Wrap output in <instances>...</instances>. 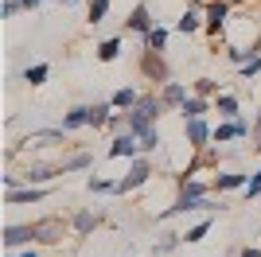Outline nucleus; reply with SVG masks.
<instances>
[{
  "mask_svg": "<svg viewBox=\"0 0 261 257\" xmlns=\"http://www.w3.org/2000/svg\"><path fill=\"white\" fill-rule=\"evenodd\" d=\"M246 137H250V121H242V117L222 121V125L215 128V144H226V140H246Z\"/></svg>",
  "mask_w": 261,
  "mask_h": 257,
  "instance_id": "obj_11",
  "label": "nucleus"
},
{
  "mask_svg": "<svg viewBox=\"0 0 261 257\" xmlns=\"http://www.w3.org/2000/svg\"><path fill=\"white\" fill-rule=\"evenodd\" d=\"M94 51H98V59H101V63H113V59L121 55V35H109V39H101L98 47H94Z\"/></svg>",
  "mask_w": 261,
  "mask_h": 257,
  "instance_id": "obj_26",
  "label": "nucleus"
},
{
  "mask_svg": "<svg viewBox=\"0 0 261 257\" xmlns=\"http://www.w3.org/2000/svg\"><path fill=\"white\" fill-rule=\"evenodd\" d=\"M109 16V0H90V12H86V20L94 23V28H98L101 20H106Z\"/></svg>",
  "mask_w": 261,
  "mask_h": 257,
  "instance_id": "obj_31",
  "label": "nucleus"
},
{
  "mask_svg": "<svg viewBox=\"0 0 261 257\" xmlns=\"http://www.w3.org/2000/svg\"><path fill=\"white\" fill-rule=\"evenodd\" d=\"M133 109H141L144 117H152V121H156V117H160V113H164L168 106H164V97H160V94H141V101H137Z\"/></svg>",
  "mask_w": 261,
  "mask_h": 257,
  "instance_id": "obj_19",
  "label": "nucleus"
},
{
  "mask_svg": "<svg viewBox=\"0 0 261 257\" xmlns=\"http://www.w3.org/2000/svg\"><path fill=\"white\" fill-rule=\"evenodd\" d=\"M195 94L199 97H215L218 94V82H215V78H199V82H195Z\"/></svg>",
  "mask_w": 261,
  "mask_h": 257,
  "instance_id": "obj_35",
  "label": "nucleus"
},
{
  "mask_svg": "<svg viewBox=\"0 0 261 257\" xmlns=\"http://www.w3.org/2000/svg\"><path fill=\"white\" fill-rule=\"evenodd\" d=\"M207 234H211V218H203V222H195V226L184 234V242H203Z\"/></svg>",
  "mask_w": 261,
  "mask_h": 257,
  "instance_id": "obj_32",
  "label": "nucleus"
},
{
  "mask_svg": "<svg viewBox=\"0 0 261 257\" xmlns=\"http://www.w3.org/2000/svg\"><path fill=\"white\" fill-rule=\"evenodd\" d=\"M246 183H250V175H242V171H218L215 175V191H246Z\"/></svg>",
  "mask_w": 261,
  "mask_h": 257,
  "instance_id": "obj_15",
  "label": "nucleus"
},
{
  "mask_svg": "<svg viewBox=\"0 0 261 257\" xmlns=\"http://www.w3.org/2000/svg\"><path fill=\"white\" fill-rule=\"evenodd\" d=\"M199 28H207V16H203L199 8H187L184 16L175 20V32H179V35H195Z\"/></svg>",
  "mask_w": 261,
  "mask_h": 257,
  "instance_id": "obj_16",
  "label": "nucleus"
},
{
  "mask_svg": "<svg viewBox=\"0 0 261 257\" xmlns=\"http://www.w3.org/2000/svg\"><path fill=\"white\" fill-rule=\"evenodd\" d=\"M16 257H39V253H35V249H23V253H16Z\"/></svg>",
  "mask_w": 261,
  "mask_h": 257,
  "instance_id": "obj_41",
  "label": "nucleus"
},
{
  "mask_svg": "<svg viewBox=\"0 0 261 257\" xmlns=\"http://www.w3.org/2000/svg\"><path fill=\"white\" fill-rule=\"evenodd\" d=\"M66 140V128L59 125V128H39V133H28V137L20 140V148H51V144H63Z\"/></svg>",
  "mask_w": 261,
  "mask_h": 257,
  "instance_id": "obj_8",
  "label": "nucleus"
},
{
  "mask_svg": "<svg viewBox=\"0 0 261 257\" xmlns=\"http://www.w3.org/2000/svg\"><path fill=\"white\" fill-rule=\"evenodd\" d=\"M148 175H152V160H148V156H133L129 175H121V179H117V191H113V195H129V191H137L141 183H148Z\"/></svg>",
  "mask_w": 261,
  "mask_h": 257,
  "instance_id": "obj_1",
  "label": "nucleus"
},
{
  "mask_svg": "<svg viewBox=\"0 0 261 257\" xmlns=\"http://www.w3.org/2000/svg\"><path fill=\"white\" fill-rule=\"evenodd\" d=\"M20 4H23V8H28V12H35V8H39V4H43V0H20Z\"/></svg>",
  "mask_w": 261,
  "mask_h": 257,
  "instance_id": "obj_40",
  "label": "nucleus"
},
{
  "mask_svg": "<svg viewBox=\"0 0 261 257\" xmlns=\"http://www.w3.org/2000/svg\"><path fill=\"white\" fill-rule=\"evenodd\" d=\"M125 117H129V133H137V137H144V133H152V128H156V121L144 117L141 109H129Z\"/></svg>",
  "mask_w": 261,
  "mask_h": 257,
  "instance_id": "obj_24",
  "label": "nucleus"
},
{
  "mask_svg": "<svg viewBox=\"0 0 261 257\" xmlns=\"http://www.w3.org/2000/svg\"><path fill=\"white\" fill-rule=\"evenodd\" d=\"M94 168V152H74L70 160H63V175H70V171H86Z\"/></svg>",
  "mask_w": 261,
  "mask_h": 257,
  "instance_id": "obj_28",
  "label": "nucleus"
},
{
  "mask_svg": "<svg viewBox=\"0 0 261 257\" xmlns=\"http://www.w3.org/2000/svg\"><path fill=\"white\" fill-rule=\"evenodd\" d=\"M113 117V101H94L90 106V128H106Z\"/></svg>",
  "mask_w": 261,
  "mask_h": 257,
  "instance_id": "obj_21",
  "label": "nucleus"
},
{
  "mask_svg": "<svg viewBox=\"0 0 261 257\" xmlns=\"http://www.w3.org/2000/svg\"><path fill=\"white\" fill-rule=\"evenodd\" d=\"M184 140L199 152V148H207L211 140H215V128L207 125V117H187L184 121Z\"/></svg>",
  "mask_w": 261,
  "mask_h": 257,
  "instance_id": "obj_3",
  "label": "nucleus"
},
{
  "mask_svg": "<svg viewBox=\"0 0 261 257\" xmlns=\"http://www.w3.org/2000/svg\"><path fill=\"white\" fill-rule=\"evenodd\" d=\"M246 199H261V171H253V179L246 183Z\"/></svg>",
  "mask_w": 261,
  "mask_h": 257,
  "instance_id": "obj_37",
  "label": "nucleus"
},
{
  "mask_svg": "<svg viewBox=\"0 0 261 257\" xmlns=\"http://www.w3.org/2000/svg\"><path fill=\"white\" fill-rule=\"evenodd\" d=\"M215 113H218V121H234L238 117V97L234 94H218L215 97Z\"/></svg>",
  "mask_w": 261,
  "mask_h": 257,
  "instance_id": "obj_20",
  "label": "nucleus"
},
{
  "mask_svg": "<svg viewBox=\"0 0 261 257\" xmlns=\"http://www.w3.org/2000/svg\"><path fill=\"white\" fill-rule=\"evenodd\" d=\"M179 242H184V234H164L160 242L152 246V257H168V253H172L175 246H179Z\"/></svg>",
  "mask_w": 261,
  "mask_h": 257,
  "instance_id": "obj_30",
  "label": "nucleus"
},
{
  "mask_svg": "<svg viewBox=\"0 0 261 257\" xmlns=\"http://www.w3.org/2000/svg\"><path fill=\"white\" fill-rule=\"evenodd\" d=\"M98 222H101V218H98L94 211H78L74 218H70V230H74V234H90Z\"/></svg>",
  "mask_w": 261,
  "mask_h": 257,
  "instance_id": "obj_25",
  "label": "nucleus"
},
{
  "mask_svg": "<svg viewBox=\"0 0 261 257\" xmlns=\"http://www.w3.org/2000/svg\"><path fill=\"white\" fill-rule=\"evenodd\" d=\"M238 74H242V78H246V82H250V78H253V74H261V51H257V55H253L250 63H242V66H238Z\"/></svg>",
  "mask_w": 261,
  "mask_h": 257,
  "instance_id": "obj_34",
  "label": "nucleus"
},
{
  "mask_svg": "<svg viewBox=\"0 0 261 257\" xmlns=\"http://www.w3.org/2000/svg\"><path fill=\"white\" fill-rule=\"evenodd\" d=\"M160 144H164L160 128H152V133H144V137H141V152H144V156H148V152H156Z\"/></svg>",
  "mask_w": 261,
  "mask_h": 257,
  "instance_id": "obj_33",
  "label": "nucleus"
},
{
  "mask_svg": "<svg viewBox=\"0 0 261 257\" xmlns=\"http://www.w3.org/2000/svg\"><path fill=\"white\" fill-rule=\"evenodd\" d=\"M203 16H207V35L218 39V32H226V23H230V4L226 0H211L203 8Z\"/></svg>",
  "mask_w": 261,
  "mask_h": 257,
  "instance_id": "obj_7",
  "label": "nucleus"
},
{
  "mask_svg": "<svg viewBox=\"0 0 261 257\" xmlns=\"http://www.w3.org/2000/svg\"><path fill=\"white\" fill-rule=\"evenodd\" d=\"M35 242V226L23 222V226H4V246L8 249H20V246H32Z\"/></svg>",
  "mask_w": 261,
  "mask_h": 257,
  "instance_id": "obj_12",
  "label": "nucleus"
},
{
  "mask_svg": "<svg viewBox=\"0 0 261 257\" xmlns=\"http://www.w3.org/2000/svg\"><path fill=\"white\" fill-rule=\"evenodd\" d=\"M90 125V106H74V109H66L63 113V128L66 133H74V128Z\"/></svg>",
  "mask_w": 261,
  "mask_h": 257,
  "instance_id": "obj_18",
  "label": "nucleus"
},
{
  "mask_svg": "<svg viewBox=\"0 0 261 257\" xmlns=\"http://www.w3.org/2000/svg\"><path fill=\"white\" fill-rule=\"evenodd\" d=\"M47 199V187H35V183H28V187H12L8 195H4V203L8 207H23V203H43Z\"/></svg>",
  "mask_w": 261,
  "mask_h": 257,
  "instance_id": "obj_10",
  "label": "nucleus"
},
{
  "mask_svg": "<svg viewBox=\"0 0 261 257\" xmlns=\"http://www.w3.org/2000/svg\"><path fill=\"white\" fill-rule=\"evenodd\" d=\"M137 152H141V137L125 128V133H117V137H113V144L106 148V156H109V160H133Z\"/></svg>",
  "mask_w": 261,
  "mask_h": 257,
  "instance_id": "obj_4",
  "label": "nucleus"
},
{
  "mask_svg": "<svg viewBox=\"0 0 261 257\" xmlns=\"http://www.w3.org/2000/svg\"><path fill=\"white\" fill-rule=\"evenodd\" d=\"M20 12H23V4H20V0H4V4H0V16H4V20H16Z\"/></svg>",
  "mask_w": 261,
  "mask_h": 257,
  "instance_id": "obj_36",
  "label": "nucleus"
},
{
  "mask_svg": "<svg viewBox=\"0 0 261 257\" xmlns=\"http://www.w3.org/2000/svg\"><path fill=\"white\" fill-rule=\"evenodd\" d=\"M253 140H257V148H261V113L253 117Z\"/></svg>",
  "mask_w": 261,
  "mask_h": 257,
  "instance_id": "obj_38",
  "label": "nucleus"
},
{
  "mask_svg": "<svg viewBox=\"0 0 261 257\" xmlns=\"http://www.w3.org/2000/svg\"><path fill=\"white\" fill-rule=\"evenodd\" d=\"M32 226H35V242H39V246H59L63 234L70 230V226L59 222V218H39V222H32Z\"/></svg>",
  "mask_w": 261,
  "mask_h": 257,
  "instance_id": "obj_6",
  "label": "nucleus"
},
{
  "mask_svg": "<svg viewBox=\"0 0 261 257\" xmlns=\"http://www.w3.org/2000/svg\"><path fill=\"white\" fill-rule=\"evenodd\" d=\"M23 82H28V86H43L47 82V78H51V66H47V63H35V66H23Z\"/></svg>",
  "mask_w": 261,
  "mask_h": 257,
  "instance_id": "obj_27",
  "label": "nucleus"
},
{
  "mask_svg": "<svg viewBox=\"0 0 261 257\" xmlns=\"http://www.w3.org/2000/svg\"><path fill=\"white\" fill-rule=\"evenodd\" d=\"M4 257H16V249H8V253H4Z\"/></svg>",
  "mask_w": 261,
  "mask_h": 257,
  "instance_id": "obj_42",
  "label": "nucleus"
},
{
  "mask_svg": "<svg viewBox=\"0 0 261 257\" xmlns=\"http://www.w3.org/2000/svg\"><path fill=\"white\" fill-rule=\"evenodd\" d=\"M63 4H78V0H63Z\"/></svg>",
  "mask_w": 261,
  "mask_h": 257,
  "instance_id": "obj_43",
  "label": "nucleus"
},
{
  "mask_svg": "<svg viewBox=\"0 0 261 257\" xmlns=\"http://www.w3.org/2000/svg\"><path fill=\"white\" fill-rule=\"evenodd\" d=\"M211 109H215V106H211V97H199V94H191V97L184 101V106H179V113H184V121H187V117H207Z\"/></svg>",
  "mask_w": 261,
  "mask_h": 257,
  "instance_id": "obj_17",
  "label": "nucleus"
},
{
  "mask_svg": "<svg viewBox=\"0 0 261 257\" xmlns=\"http://www.w3.org/2000/svg\"><path fill=\"white\" fill-rule=\"evenodd\" d=\"M195 211H218V203L211 199V195H184V191H179L175 207H168L160 218H175V214H195Z\"/></svg>",
  "mask_w": 261,
  "mask_h": 257,
  "instance_id": "obj_2",
  "label": "nucleus"
},
{
  "mask_svg": "<svg viewBox=\"0 0 261 257\" xmlns=\"http://www.w3.org/2000/svg\"><path fill=\"white\" fill-rule=\"evenodd\" d=\"M109 101H113V109H125V113H129V109L141 101V94H137L133 86H121V90H113V97H109Z\"/></svg>",
  "mask_w": 261,
  "mask_h": 257,
  "instance_id": "obj_22",
  "label": "nucleus"
},
{
  "mask_svg": "<svg viewBox=\"0 0 261 257\" xmlns=\"http://www.w3.org/2000/svg\"><path fill=\"white\" fill-rule=\"evenodd\" d=\"M125 28H129V32H137V35H148L156 28V20H152V8H148V4H133V12L129 16H125Z\"/></svg>",
  "mask_w": 261,
  "mask_h": 257,
  "instance_id": "obj_9",
  "label": "nucleus"
},
{
  "mask_svg": "<svg viewBox=\"0 0 261 257\" xmlns=\"http://www.w3.org/2000/svg\"><path fill=\"white\" fill-rule=\"evenodd\" d=\"M141 47H148V51H168V28L156 23L148 35H141Z\"/></svg>",
  "mask_w": 261,
  "mask_h": 257,
  "instance_id": "obj_23",
  "label": "nucleus"
},
{
  "mask_svg": "<svg viewBox=\"0 0 261 257\" xmlns=\"http://www.w3.org/2000/svg\"><path fill=\"white\" fill-rule=\"evenodd\" d=\"M238 257H261V249H253V246H246V249H242V253Z\"/></svg>",
  "mask_w": 261,
  "mask_h": 257,
  "instance_id": "obj_39",
  "label": "nucleus"
},
{
  "mask_svg": "<svg viewBox=\"0 0 261 257\" xmlns=\"http://www.w3.org/2000/svg\"><path fill=\"white\" fill-rule=\"evenodd\" d=\"M86 187H90L94 195H113V191H117V179H106V175H90Z\"/></svg>",
  "mask_w": 261,
  "mask_h": 257,
  "instance_id": "obj_29",
  "label": "nucleus"
},
{
  "mask_svg": "<svg viewBox=\"0 0 261 257\" xmlns=\"http://www.w3.org/2000/svg\"><path fill=\"white\" fill-rule=\"evenodd\" d=\"M160 97H164V106H168V109H179L191 94H187V86H184V82H175V78H172V82H164V86H160Z\"/></svg>",
  "mask_w": 261,
  "mask_h": 257,
  "instance_id": "obj_14",
  "label": "nucleus"
},
{
  "mask_svg": "<svg viewBox=\"0 0 261 257\" xmlns=\"http://www.w3.org/2000/svg\"><path fill=\"white\" fill-rule=\"evenodd\" d=\"M55 175H63V168H51V164H28V171H23V183L43 187V183H51Z\"/></svg>",
  "mask_w": 261,
  "mask_h": 257,
  "instance_id": "obj_13",
  "label": "nucleus"
},
{
  "mask_svg": "<svg viewBox=\"0 0 261 257\" xmlns=\"http://www.w3.org/2000/svg\"><path fill=\"white\" fill-rule=\"evenodd\" d=\"M141 70H144V78H152V82H172V70H168V63H164V51H148L144 47V55H141Z\"/></svg>",
  "mask_w": 261,
  "mask_h": 257,
  "instance_id": "obj_5",
  "label": "nucleus"
}]
</instances>
